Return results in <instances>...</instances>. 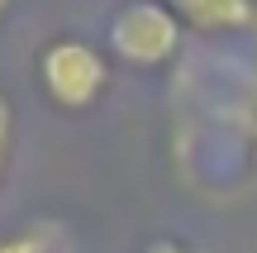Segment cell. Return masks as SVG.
Returning <instances> with one entry per match:
<instances>
[{
	"mask_svg": "<svg viewBox=\"0 0 257 253\" xmlns=\"http://www.w3.org/2000/svg\"><path fill=\"white\" fill-rule=\"evenodd\" d=\"M248 148H252V167H257V96H252V110H248Z\"/></svg>",
	"mask_w": 257,
	"mask_h": 253,
	"instance_id": "obj_7",
	"label": "cell"
},
{
	"mask_svg": "<svg viewBox=\"0 0 257 253\" xmlns=\"http://www.w3.org/2000/svg\"><path fill=\"white\" fill-rule=\"evenodd\" d=\"M167 10L200 34H238L257 24V0H167Z\"/></svg>",
	"mask_w": 257,
	"mask_h": 253,
	"instance_id": "obj_3",
	"label": "cell"
},
{
	"mask_svg": "<svg viewBox=\"0 0 257 253\" xmlns=\"http://www.w3.org/2000/svg\"><path fill=\"white\" fill-rule=\"evenodd\" d=\"M10 139H15V110H10V101L0 96V172H5V162H10Z\"/></svg>",
	"mask_w": 257,
	"mask_h": 253,
	"instance_id": "obj_5",
	"label": "cell"
},
{
	"mask_svg": "<svg viewBox=\"0 0 257 253\" xmlns=\"http://www.w3.org/2000/svg\"><path fill=\"white\" fill-rule=\"evenodd\" d=\"M181 19L167 0H128L110 15V53L128 67H167L181 48Z\"/></svg>",
	"mask_w": 257,
	"mask_h": 253,
	"instance_id": "obj_2",
	"label": "cell"
},
{
	"mask_svg": "<svg viewBox=\"0 0 257 253\" xmlns=\"http://www.w3.org/2000/svg\"><path fill=\"white\" fill-rule=\"evenodd\" d=\"M0 253H62V248H57L53 225H29L15 234H0Z\"/></svg>",
	"mask_w": 257,
	"mask_h": 253,
	"instance_id": "obj_4",
	"label": "cell"
},
{
	"mask_svg": "<svg viewBox=\"0 0 257 253\" xmlns=\"http://www.w3.org/2000/svg\"><path fill=\"white\" fill-rule=\"evenodd\" d=\"M5 10H10V0H0V19H5Z\"/></svg>",
	"mask_w": 257,
	"mask_h": 253,
	"instance_id": "obj_8",
	"label": "cell"
},
{
	"mask_svg": "<svg viewBox=\"0 0 257 253\" xmlns=\"http://www.w3.org/2000/svg\"><path fill=\"white\" fill-rule=\"evenodd\" d=\"M38 81H43V96L57 105V110H91L95 101L110 86V62L95 43L86 38H53L38 57Z\"/></svg>",
	"mask_w": 257,
	"mask_h": 253,
	"instance_id": "obj_1",
	"label": "cell"
},
{
	"mask_svg": "<svg viewBox=\"0 0 257 253\" xmlns=\"http://www.w3.org/2000/svg\"><path fill=\"white\" fill-rule=\"evenodd\" d=\"M143 253H200L195 244H181V239H153Z\"/></svg>",
	"mask_w": 257,
	"mask_h": 253,
	"instance_id": "obj_6",
	"label": "cell"
}]
</instances>
